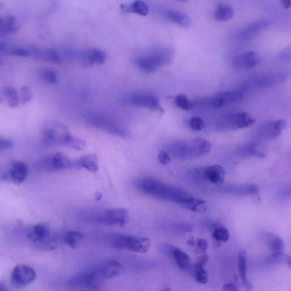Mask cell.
Here are the masks:
<instances>
[{"label": "cell", "mask_w": 291, "mask_h": 291, "mask_svg": "<svg viewBox=\"0 0 291 291\" xmlns=\"http://www.w3.org/2000/svg\"><path fill=\"white\" fill-rule=\"evenodd\" d=\"M136 186L139 191L150 197L174 202L194 212L207 211V205L204 201L194 198L181 189L165 184L158 180L149 177L140 178L136 181Z\"/></svg>", "instance_id": "1"}, {"label": "cell", "mask_w": 291, "mask_h": 291, "mask_svg": "<svg viewBox=\"0 0 291 291\" xmlns=\"http://www.w3.org/2000/svg\"><path fill=\"white\" fill-rule=\"evenodd\" d=\"M42 137V141L48 146H66L80 150L86 145L85 140L72 136L67 127L60 123H51L46 126Z\"/></svg>", "instance_id": "2"}, {"label": "cell", "mask_w": 291, "mask_h": 291, "mask_svg": "<svg viewBox=\"0 0 291 291\" xmlns=\"http://www.w3.org/2000/svg\"><path fill=\"white\" fill-rule=\"evenodd\" d=\"M212 145L204 138H195L189 141H175L170 143L168 151L172 156L178 158H197L208 154L210 152Z\"/></svg>", "instance_id": "3"}, {"label": "cell", "mask_w": 291, "mask_h": 291, "mask_svg": "<svg viewBox=\"0 0 291 291\" xmlns=\"http://www.w3.org/2000/svg\"><path fill=\"white\" fill-rule=\"evenodd\" d=\"M173 52L168 48L159 47L139 55L135 60L136 66L146 73H152L171 63Z\"/></svg>", "instance_id": "4"}, {"label": "cell", "mask_w": 291, "mask_h": 291, "mask_svg": "<svg viewBox=\"0 0 291 291\" xmlns=\"http://www.w3.org/2000/svg\"><path fill=\"white\" fill-rule=\"evenodd\" d=\"M86 120L91 125L106 131L112 135L124 138H129L130 136L129 129L119 120L110 114L99 112L91 113L87 114Z\"/></svg>", "instance_id": "5"}, {"label": "cell", "mask_w": 291, "mask_h": 291, "mask_svg": "<svg viewBox=\"0 0 291 291\" xmlns=\"http://www.w3.org/2000/svg\"><path fill=\"white\" fill-rule=\"evenodd\" d=\"M256 120L246 113L228 114L218 118L214 126L218 130L231 131L247 128L254 125Z\"/></svg>", "instance_id": "6"}, {"label": "cell", "mask_w": 291, "mask_h": 291, "mask_svg": "<svg viewBox=\"0 0 291 291\" xmlns=\"http://www.w3.org/2000/svg\"><path fill=\"white\" fill-rule=\"evenodd\" d=\"M124 101L131 106L148 109L161 113L165 112L158 98L148 92H133L127 94Z\"/></svg>", "instance_id": "7"}, {"label": "cell", "mask_w": 291, "mask_h": 291, "mask_svg": "<svg viewBox=\"0 0 291 291\" xmlns=\"http://www.w3.org/2000/svg\"><path fill=\"white\" fill-rule=\"evenodd\" d=\"M114 244L117 249H127L133 252L145 253L149 249L151 241L149 238L118 234Z\"/></svg>", "instance_id": "8"}, {"label": "cell", "mask_w": 291, "mask_h": 291, "mask_svg": "<svg viewBox=\"0 0 291 291\" xmlns=\"http://www.w3.org/2000/svg\"><path fill=\"white\" fill-rule=\"evenodd\" d=\"M35 277V271L32 267L18 264L12 271L11 280L13 287L21 289L33 282Z\"/></svg>", "instance_id": "9"}, {"label": "cell", "mask_w": 291, "mask_h": 291, "mask_svg": "<svg viewBox=\"0 0 291 291\" xmlns=\"http://www.w3.org/2000/svg\"><path fill=\"white\" fill-rule=\"evenodd\" d=\"M128 218V211L125 208L107 209L97 215V221L106 225L124 226Z\"/></svg>", "instance_id": "10"}, {"label": "cell", "mask_w": 291, "mask_h": 291, "mask_svg": "<svg viewBox=\"0 0 291 291\" xmlns=\"http://www.w3.org/2000/svg\"><path fill=\"white\" fill-rule=\"evenodd\" d=\"M287 78L288 75L283 73L263 75L251 80L247 86L265 89L285 83Z\"/></svg>", "instance_id": "11"}, {"label": "cell", "mask_w": 291, "mask_h": 291, "mask_svg": "<svg viewBox=\"0 0 291 291\" xmlns=\"http://www.w3.org/2000/svg\"><path fill=\"white\" fill-rule=\"evenodd\" d=\"M29 168L27 165L21 161L13 162L9 169L2 175V180L20 184L27 178Z\"/></svg>", "instance_id": "12"}, {"label": "cell", "mask_w": 291, "mask_h": 291, "mask_svg": "<svg viewBox=\"0 0 291 291\" xmlns=\"http://www.w3.org/2000/svg\"><path fill=\"white\" fill-rule=\"evenodd\" d=\"M260 62V57L257 52L248 51L235 56L232 64L237 70H248L256 67Z\"/></svg>", "instance_id": "13"}, {"label": "cell", "mask_w": 291, "mask_h": 291, "mask_svg": "<svg viewBox=\"0 0 291 291\" xmlns=\"http://www.w3.org/2000/svg\"><path fill=\"white\" fill-rule=\"evenodd\" d=\"M77 58H80L85 65L90 66L95 64H103L107 60V54L101 49L96 48L77 53Z\"/></svg>", "instance_id": "14"}, {"label": "cell", "mask_w": 291, "mask_h": 291, "mask_svg": "<svg viewBox=\"0 0 291 291\" xmlns=\"http://www.w3.org/2000/svg\"><path fill=\"white\" fill-rule=\"evenodd\" d=\"M122 264L116 260H109L102 264L97 271L98 276L101 278L110 279L119 276L123 272Z\"/></svg>", "instance_id": "15"}, {"label": "cell", "mask_w": 291, "mask_h": 291, "mask_svg": "<svg viewBox=\"0 0 291 291\" xmlns=\"http://www.w3.org/2000/svg\"><path fill=\"white\" fill-rule=\"evenodd\" d=\"M50 228L45 224L34 225L28 232V237L32 243L40 245H45L50 236Z\"/></svg>", "instance_id": "16"}, {"label": "cell", "mask_w": 291, "mask_h": 291, "mask_svg": "<svg viewBox=\"0 0 291 291\" xmlns=\"http://www.w3.org/2000/svg\"><path fill=\"white\" fill-rule=\"evenodd\" d=\"M269 26V22L265 20H259L251 23L238 34L240 40L246 41L256 37L261 31L265 30Z\"/></svg>", "instance_id": "17"}, {"label": "cell", "mask_w": 291, "mask_h": 291, "mask_svg": "<svg viewBox=\"0 0 291 291\" xmlns=\"http://www.w3.org/2000/svg\"><path fill=\"white\" fill-rule=\"evenodd\" d=\"M287 123L283 120L276 121L267 124L261 130L260 135L262 138L267 140L276 139L286 128Z\"/></svg>", "instance_id": "18"}, {"label": "cell", "mask_w": 291, "mask_h": 291, "mask_svg": "<svg viewBox=\"0 0 291 291\" xmlns=\"http://www.w3.org/2000/svg\"><path fill=\"white\" fill-rule=\"evenodd\" d=\"M202 176L212 184H221L225 181V172L221 166H210L202 171Z\"/></svg>", "instance_id": "19"}, {"label": "cell", "mask_w": 291, "mask_h": 291, "mask_svg": "<svg viewBox=\"0 0 291 291\" xmlns=\"http://www.w3.org/2000/svg\"><path fill=\"white\" fill-rule=\"evenodd\" d=\"M85 168L88 171L96 172L98 171V160L94 154L88 155L72 161L71 168Z\"/></svg>", "instance_id": "20"}, {"label": "cell", "mask_w": 291, "mask_h": 291, "mask_svg": "<svg viewBox=\"0 0 291 291\" xmlns=\"http://www.w3.org/2000/svg\"><path fill=\"white\" fill-rule=\"evenodd\" d=\"M165 17L183 28H188L191 24L190 18L185 13L174 9H167L163 12Z\"/></svg>", "instance_id": "21"}, {"label": "cell", "mask_w": 291, "mask_h": 291, "mask_svg": "<svg viewBox=\"0 0 291 291\" xmlns=\"http://www.w3.org/2000/svg\"><path fill=\"white\" fill-rule=\"evenodd\" d=\"M238 271H239L240 276L242 283L245 289L248 291L253 290V286L247 276V254L246 251L242 250L238 254Z\"/></svg>", "instance_id": "22"}, {"label": "cell", "mask_w": 291, "mask_h": 291, "mask_svg": "<svg viewBox=\"0 0 291 291\" xmlns=\"http://www.w3.org/2000/svg\"><path fill=\"white\" fill-rule=\"evenodd\" d=\"M263 147L258 143H251L250 145H245L238 149L237 154L242 158L247 157H258L264 158L266 156Z\"/></svg>", "instance_id": "23"}, {"label": "cell", "mask_w": 291, "mask_h": 291, "mask_svg": "<svg viewBox=\"0 0 291 291\" xmlns=\"http://www.w3.org/2000/svg\"><path fill=\"white\" fill-rule=\"evenodd\" d=\"M224 192L235 195H255L259 193L260 189L256 184L231 186L224 189Z\"/></svg>", "instance_id": "24"}, {"label": "cell", "mask_w": 291, "mask_h": 291, "mask_svg": "<svg viewBox=\"0 0 291 291\" xmlns=\"http://www.w3.org/2000/svg\"><path fill=\"white\" fill-rule=\"evenodd\" d=\"M31 55L39 60L51 62L53 63H60L61 61L60 55L53 50H39L38 48L31 49Z\"/></svg>", "instance_id": "25"}, {"label": "cell", "mask_w": 291, "mask_h": 291, "mask_svg": "<svg viewBox=\"0 0 291 291\" xmlns=\"http://www.w3.org/2000/svg\"><path fill=\"white\" fill-rule=\"evenodd\" d=\"M72 161L61 153H51L52 171L71 168Z\"/></svg>", "instance_id": "26"}, {"label": "cell", "mask_w": 291, "mask_h": 291, "mask_svg": "<svg viewBox=\"0 0 291 291\" xmlns=\"http://www.w3.org/2000/svg\"><path fill=\"white\" fill-rule=\"evenodd\" d=\"M122 9L125 13H133L142 16L148 15L149 8L145 2L136 1L129 5H123Z\"/></svg>", "instance_id": "27"}, {"label": "cell", "mask_w": 291, "mask_h": 291, "mask_svg": "<svg viewBox=\"0 0 291 291\" xmlns=\"http://www.w3.org/2000/svg\"><path fill=\"white\" fill-rule=\"evenodd\" d=\"M234 13V9L230 4L221 3L215 9L214 18L218 21H227L233 17Z\"/></svg>", "instance_id": "28"}, {"label": "cell", "mask_w": 291, "mask_h": 291, "mask_svg": "<svg viewBox=\"0 0 291 291\" xmlns=\"http://www.w3.org/2000/svg\"><path fill=\"white\" fill-rule=\"evenodd\" d=\"M268 246L271 253H283L284 250V244L282 238L276 235L267 233L264 235Z\"/></svg>", "instance_id": "29"}, {"label": "cell", "mask_w": 291, "mask_h": 291, "mask_svg": "<svg viewBox=\"0 0 291 291\" xmlns=\"http://www.w3.org/2000/svg\"><path fill=\"white\" fill-rule=\"evenodd\" d=\"M217 96L223 103L224 106L240 102L244 98L243 93L238 91L224 92L218 94Z\"/></svg>", "instance_id": "30"}, {"label": "cell", "mask_w": 291, "mask_h": 291, "mask_svg": "<svg viewBox=\"0 0 291 291\" xmlns=\"http://www.w3.org/2000/svg\"><path fill=\"white\" fill-rule=\"evenodd\" d=\"M2 91L10 107L15 108L19 106L18 94L15 88L11 86H5L2 88Z\"/></svg>", "instance_id": "31"}, {"label": "cell", "mask_w": 291, "mask_h": 291, "mask_svg": "<svg viewBox=\"0 0 291 291\" xmlns=\"http://www.w3.org/2000/svg\"><path fill=\"white\" fill-rule=\"evenodd\" d=\"M172 258L180 269L183 270L188 269L191 265V259L188 255L178 247H176Z\"/></svg>", "instance_id": "32"}, {"label": "cell", "mask_w": 291, "mask_h": 291, "mask_svg": "<svg viewBox=\"0 0 291 291\" xmlns=\"http://www.w3.org/2000/svg\"><path fill=\"white\" fill-rule=\"evenodd\" d=\"M18 30V25L15 18L12 15L5 16L1 30H0V35L12 33Z\"/></svg>", "instance_id": "33"}, {"label": "cell", "mask_w": 291, "mask_h": 291, "mask_svg": "<svg viewBox=\"0 0 291 291\" xmlns=\"http://www.w3.org/2000/svg\"><path fill=\"white\" fill-rule=\"evenodd\" d=\"M267 264L274 265V264H286L291 267V258L289 255L283 253H271L266 259Z\"/></svg>", "instance_id": "34"}, {"label": "cell", "mask_w": 291, "mask_h": 291, "mask_svg": "<svg viewBox=\"0 0 291 291\" xmlns=\"http://www.w3.org/2000/svg\"><path fill=\"white\" fill-rule=\"evenodd\" d=\"M82 239V234L74 230L68 231L64 236L65 244L73 248H76Z\"/></svg>", "instance_id": "35"}, {"label": "cell", "mask_w": 291, "mask_h": 291, "mask_svg": "<svg viewBox=\"0 0 291 291\" xmlns=\"http://www.w3.org/2000/svg\"><path fill=\"white\" fill-rule=\"evenodd\" d=\"M204 264L198 262L196 264L194 270L195 279L201 284H206L208 282V276L207 271L204 269Z\"/></svg>", "instance_id": "36"}, {"label": "cell", "mask_w": 291, "mask_h": 291, "mask_svg": "<svg viewBox=\"0 0 291 291\" xmlns=\"http://www.w3.org/2000/svg\"><path fill=\"white\" fill-rule=\"evenodd\" d=\"M175 104L176 107L183 110H189L193 108V104L189 101L187 96L184 94H179L175 99Z\"/></svg>", "instance_id": "37"}, {"label": "cell", "mask_w": 291, "mask_h": 291, "mask_svg": "<svg viewBox=\"0 0 291 291\" xmlns=\"http://www.w3.org/2000/svg\"><path fill=\"white\" fill-rule=\"evenodd\" d=\"M212 236L217 242L227 243L230 240V233L227 228L220 227L214 230L212 233Z\"/></svg>", "instance_id": "38"}, {"label": "cell", "mask_w": 291, "mask_h": 291, "mask_svg": "<svg viewBox=\"0 0 291 291\" xmlns=\"http://www.w3.org/2000/svg\"><path fill=\"white\" fill-rule=\"evenodd\" d=\"M42 80L48 84H55L58 82L59 77L56 72L50 69H45L41 71Z\"/></svg>", "instance_id": "39"}, {"label": "cell", "mask_w": 291, "mask_h": 291, "mask_svg": "<svg viewBox=\"0 0 291 291\" xmlns=\"http://www.w3.org/2000/svg\"><path fill=\"white\" fill-rule=\"evenodd\" d=\"M176 247H177L171 244L161 243L158 245L157 248H158V251L161 254L165 255V256L172 258L173 254H174Z\"/></svg>", "instance_id": "40"}, {"label": "cell", "mask_w": 291, "mask_h": 291, "mask_svg": "<svg viewBox=\"0 0 291 291\" xmlns=\"http://www.w3.org/2000/svg\"><path fill=\"white\" fill-rule=\"evenodd\" d=\"M33 97L31 88L28 86H23L21 89V101L25 105L31 101Z\"/></svg>", "instance_id": "41"}, {"label": "cell", "mask_w": 291, "mask_h": 291, "mask_svg": "<svg viewBox=\"0 0 291 291\" xmlns=\"http://www.w3.org/2000/svg\"><path fill=\"white\" fill-rule=\"evenodd\" d=\"M189 125L193 130L199 132V131H201L204 129L205 124L204 121L200 118L194 117H192L189 121Z\"/></svg>", "instance_id": "42"}, {"label": "cell", "mask_w": 291, "mask_h": 291, "mask_svg": "<svg viewBox=\"0 0 291 291\" xmlns=\"http://www.w3.org/2000/svg\"><path fill=\"white\" fill-rule=\"evenodd\" d=\"M10 53L15 56L27 57L31 56V51L27 48L22 47H15L11 49Z\"/></svg>", "instance_id": "43"}, {"label": "cell", "mask_w": 291, "mask_h": 291, "mask_svg": "<svg viewBox=\"0 0 291 291\" xmlns=\"http://www.w3.org/2000/svg\"><path fill=\"white\" fill-rule=\"evenodd\" d=\"M158 160L162 164L168 165L171 162V158L169 153L166 151H162L159 153L158 156Z\"/></svg>", "instance_id": "44"}, {"label": "cell", "mask_w": 291, "mask_h": 291, "mask_svg": "<svg viewBox=\"0 0 291 291\" xmlns=\"http://www.w3.org/2000/svg\"><path fill=\"white\" fill-rule=\"evenodd\" d=\"M14 146V142L12 140L0 138V150L11 149Z\"/></svg>", "instance_id": "45"}, {"label": "cell", "mask_w": 291, "mask_h": 291, "mask_svg": "<svg viewBox=\"0 0 291 291\" xmlns=\"http://www.w3.org/2000/svg\"><path fill=\"white\" fill-rule=\"evenodd\" d=\"M198 250L199 253H203L208 248V243L204 239H199L197 243Z\"/></svg>", "instance_id": "46"}, {"label": "cell", "mask_w": 291, "mask_h": 291, "mask_svg": "<svg viewBox=\"0 0 291 291\" xmlns=\"http://www.w3.org/2000/svg\"><path fill=\"white\" fill-rule=\"evenodd\" d=\"M222 291H236V288H235L234 284L231 283L225 284L223 288H222Z\"/></svg>", "instance_id": "47"}, {"label": "cell", "mask_w": 291, "mask_h": 291, "mask_svg": "<svg viewBox=\"0 0 291 291\" xmlns=\"http://www.w3.org/2000/svg\"><path fill=\"white\" fill-rule=\"evenodd\" d=\"M291 55L290 49L287 48V50H284L280 54V57L284 59H290Z\"/></svg>", "instance_id": "48"}, {"label": "cell", "mask_w": 291, "mask_h": 291, "mask_svg": "<svg viewBox=\"0 0 291 291\" xmlns=\"http://www.w3.org/2000/svg\"><path fill=\"white\" fill-rule=\"evenodd\" d=\"M282 3L284 9H289L291 7V0H284Z\"/></svg>", "instance_id": "49"}, {"label": "cell", "mask_w": 291, "mask_h": 291, "mask_svg": "<svg viewBox=\"0 0 291 291\" xmlns=\"http://www.w3.org/2000/svg\"><path fill=\"white\" fill-rule=\"evenodd\" d=\"M0 291H8L7 288L2 283H0Z\"/></svg>", "instance_id": "50"}, {"label": "cell", "mask_w": 291, "mask_h": 291, "mask_svg": "<svg viewBox=\"0 0 291 291\" xmlns=\"http://www.w3.org/2000/svg\"><path fill=\"white\" fill-rule=\"evenodd\" d=\"M101 198H102V195H101L100 193H97V194L96 195V200H100Z\"/></svg>", "instance_id": "51"}, {"label": "cell", "mask_w": 291, "mask_h": 291, "mask_svg": "<svg viewBox=\"0 0 291 291\" xmlns=\"http://www.w3.org/2000/svg\"><path fill=\"white\" fill-rule=\"evenodd\" d=\"M163 291H171V290H170L169 288H166V289L163 290Z\"/></svg>", "instance_id": "52"}]
</instances>
